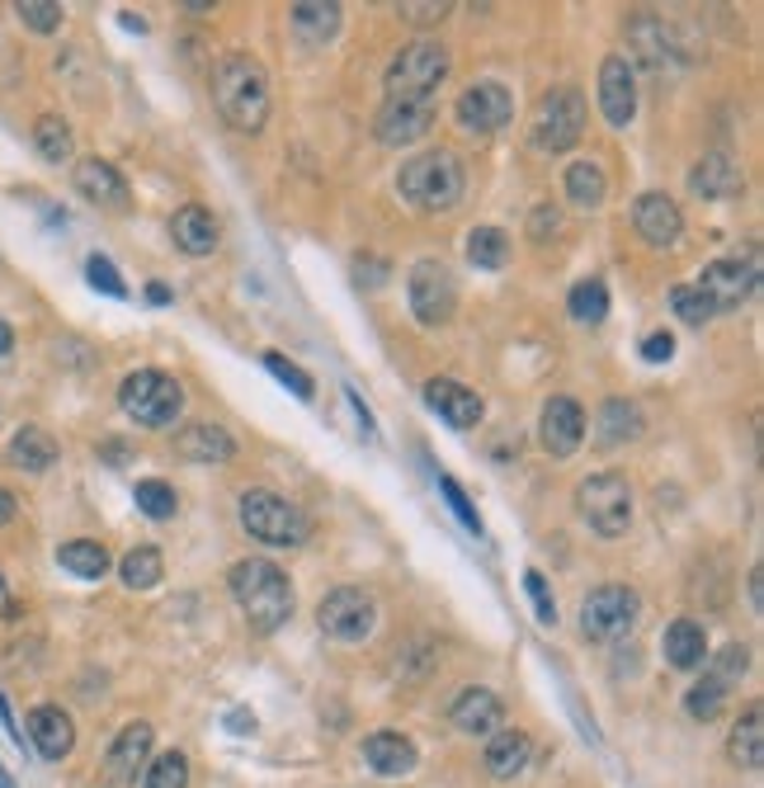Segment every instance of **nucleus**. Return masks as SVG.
I'll return each mask as SVG.
<instances>
[{"label": "nucleus", "mask_w": 764, "mask_h": 788, "mask_svg": "<svg viewBox=\"0 0 764 788\" xmlns=\"http://www.w3.org/2000/svg\"><path fill=\"white\" fill-rule=\"evenodd\" d=\"M212 104L237 133H260L270 118V76L251 52H222L212 66Z\"/></svg>", "instance_id": "1"}, {"label": "nucleus", "mask_w": 764, "mask_h": 788, "mask_svg": "<svg viewBox=\"0 0 764 788\" xmlns=\"http://www.w3.org/2000/svg\"><path fill=\"white\" fill-rule=\"evenodd\" d=\"M227 581H232L241 614L251 619L255 633H279L293 619V586L270 557H245V563L232 567Z\"/></svg>", "instance_id": "2"}, {"label": "nucleus", "mask_w": 764, "mask_h": 788, "mask_svg": "<svg viewBox=\"0 0 764 788\" xmlns=\"http://www.w3.org/2000/svg\"><path fill=\"white\" fill-rule=\"evenodd\" d=\"M468 175L453 151H420L397 170V195L420 213H449L463 203Z\"/></svg>", "instance_id": "3"}, {"label": "nucleus", "mask_w": 764, "mask_h": 788, "mask_svg": "<svg viewBox=\"0 0 764 788\" xmlns=\"http://www.w3.org/2000/svg\"><path fill=\"white\" fill-rule=\"evenodd\" d=\"M241 529L255 543H264V548H302L312 538V519L289 496L255 486V492L241 496Z\"/></svg>", "instance_id": "4"}, {"label": "nucleus", "mask_w": 764, "mask_h": 788, "mask_svg": "<svg viewBox=\"0 0 764 788\" xmlns=\"http://www.w3.org/2000/svg\"><path fill=\"white\" fill-rule=\"evenodd\" d=\"M118 407L128 411L137 425H147V430H166L180 420L185 411V388L175 382L170 374L161 369H137L123 378V388H118Z\"/></svg>", "instance_id": "5"}, {"label": "nucleus", "mask_w": 764, "mask_h": 788, "mask_svg": "<svg viewBox=\"0 0 764 788\" xmlns=\"http://www.w3.org/2000/svg\"><path fill=\"white\" fill-rule=\"evenodd\" d=\"M449 76V52L435 39H416L406 43L393 66H387V99H435V91Z\"/></svg>", "instance_id": "6"}, {"label": "nucleus", "mask_w": 764, "mask_h": 788, "mask_svg": "<svg viewBox=\"0 0 764 788\" xmlns=\"http://www.w3.org/2000/svg\"><path fill=\"white\" fill-rule=\"evenodd\" d=\"M576 511L599 538H624L632 524V492L618 472H595L576 486Z\"/></svg>", "instance_id": "7"}, {"label": "nucleus", "mask_w": 764, "mask_h": 788, "mask_svg": "<svg viewBox=\"0 0 764 788\" xmlns=\"http://www.w3.org/2000/svg\"><path fill=\"white\" fill-rule=\"evenodd\" d=\"M585 133V95L576 85L547 91L538 114H533V147L538 151H572Z\"/></svg>", "instance_id": "8"}, {"label": "nucleus", "mask_w": 764, "mask_h": 788, "mask_svg": "<svg viewBox=\"0 0 764 788\" xmlns=\"http://www.w3.org/2000/svg\"><path fill=\"white\" fill-rule=\"evenodd\" d=\"M637 609H642V600L632 586H599L580 600V633L590 642H618L632 633Z\"/></svg>", "instance_id": "9"}, {"label": "nucleus", "mask_w": 764, "mask_h": 788, "mask_svg": "<svg viewBox=\"0 0 764 788\" xmlns=\"http://www.w3.org/2000/svg\"><path fill=\"white\" fill-rule=\"evenodd\" d=\"M316 623H322V633L335 642H364L373 628H378V605H373L368 590L341 586L316 605Z\"/></svg>", "instance_id": "10"}, {"label": "nucleus", "mask_w": 764, "mask_h": 788, "mask_svg": "<svg viewBox=\"0 0 764 788\" xmlns=\"http://www.w3.org/2000/svg\"><path fill=\"white\" fill-rule=\"evenodd\" d=\"M406 297H411V312L420 326H443L458 307L453 270L443 260H420V265H411V279H406Z\"/></svg>", "instance_id": "11"}, {"label": "nucleus", "mask_w": 764, "mask_h": 788, "mask_svg": "<svg viewBox=\"0 0 764 788\" xmlns=\"http://www.w3.org/2000/svg\"><path fill=\"white\" fill-rule=\"evenodd\" d=\"M453 114H458V124H463V133L491 137L514 118V99H510V91L501 81H477V85H468V91L458 95Z\"/></svg>", "instance_id": "12"}, {"label": "nucleus", "mask_w": 764, "mask_h": 788, "mask_svg": "<svg viewBox=\"0 0 764 788\" xmlns=\"http://www.w3.org/2000/svg\"><path fill=\"white\" fill-rule=\"evenodd\" d=\"M435 99H383L373 133H378L383 147H411L435 128Z\"/></svg>", "instance_id": "13"}, {"label": "nucleus", "mask_w": 764, "mask_h": 788, "mask_svg": "<svg viewBox=\"0 0 764 788\" xmlns=\"http://www.w3.org/2000/svg\"><path fill=\"white\" fill-rule=\"evenodd\" d=\"M599 109L614 128H628L637 118V72L628 57H604L599 66Z\"/></svg>", "instance_id": "14"}, {"label": "nucleus", "mask_w": 764, "mask_h": 788, "mask_svg": "<svg viewBox=\"0 0 764 788\" xmlns=\"http://www.w3.org/2000/svg\"><path fill=\"white\" fill-rule=\"evenodd\" d=\"M151 742H156V732H151V723H128L114 737V746H109V756H104V779L109 784H137V775L147 769V760H151Z\"/></svg>", "instance_id": "15"}, {"label": "nucleus", "mask_w": 764, "mask_h": 788, "mask_svg": "<svg viewBox=\"0 0 764 788\" xmlns=\"http://www.w3.org/2000/svg\"><path fill=\"white\" fill-rule=\"evenodd\" d=\"M538 440L543 449L553 453V459H572L585 440V411L576 407L572 397H553L543 407V420H538Z\"/></svg>", "instance_id": "16"}, {"label": "nucleus", "mask_w": 764, "mask_h": 788, "mask_svg": "<svg viewBox=\"0 0 764 788\" xmlns=\"http://www.w3.org/2000/svg\"><path fill=\"white\" fill-rule=\"evenodd\" d=\"M694 288L708 297V303H713V312L741 307L745 297H751V288H755V270L741 265V260H713V265L699 274Z\"/></svg>", "instance_id": "17"}, {"label": "nucleus", "mask_w": 764, "mask_h": 788, "mask_svg": "<svg viewBox=\"0 0 764 788\" xmlns=\"http://www.w3.org/2000/svg\"><path fill=\"white\" fill-rule=\"evenodd\" d=\"M425 401H430V411H439L453 430H477L482 425V416H486L482 397H477L472 388H463V382H453V378H430L425 382Z\"/></svg>", "instance_id": "18"}, {"label": "nucleus", "mask_w": 764, "mask_h": 788, "mask_svg": "<svg viewBox=\"0 0 764 788\" xmlns=\"http://www.w3.org/2000/svg\"><path fill=\"white\" fill-rule=\"evenodd\" d=\"M364 760L378 769L383 779H401V775H411V769L420 765V750H416L411 737L383 727V732H368V737H364Z\"/></svg>", "instance_id": "19"}, {"label": "nucleus", "mask_w": 764, "mask_h": 788, "mask_svg": "<svg viewBox=\"0 0 764 788\" xmlns=\"http://www.w3.org/2000/svg\"><path fill=\"white\" fill-rule=\"evenodd\" d=\"M632 227L642 232V241L647 246H674L680 241V232H684V218H680V208H674V199H666V195H642L637 199V208H632Z\"/></svg>", "instance_id": "20"}, {"label": "nucleus", "mask_w": 764, "mask_h": 788, "mask_svg": "<svg viewBox=\"0 0 764 788\" xmlns=\"http://www.w3.org/2000/svg\"><path fill=\"white\" fill-rule=\"evenodd\" d=\"M76 189L91 203H100V208H109V213H123L128 208V180L118 175V166H109V161H100V156H85V161L76 166Z\"/></svg>", "instance_id": "21"}, {"label": "nucleus", "mask_w": 764, "mask_h": 788, "mask_svg": "<svg viewBox=\"0 0 764 788\" xmlns=\"http://www.w3.org/2000/svg\"><path fill=\"white\" fill-rule=\"evenodd\" d=\"M501 717H505L501 698H495L491 690H482V685L463 690L453 698V708H449V723L458 732H468V737H491V732H501Z\"/></svg>", "instance_id": "22"}, {"label": "nucleus", "mask_w": 764, "mask_h": 788, "mask_svg": "<svg viewBox=\"0 0 764 788\" xmlns=\"http://www.w3.org/2000/svg\"><path fill=\"white\" fill-rule=\"evenodd\" d=\"M29 742L43 760H66L71 746H76V727L57 704H39L29 713Z\"/></svg>", "instance_id": "23"}, {"label": "nucleus", "mask_w": 764, "mask_h": 788, "mask_svg": "<svg viewBox=\"0 0 764 788\" xmlns=\"http://www.w3.org/2000/svg\"><path fill=\"white\" fill-rule=\"evenodd\" d=\"M528 756H533V742L520 727H501L486 737V769L495 779H520L528 769Z\"/></svg>", "instance_id": "24"}, {"label": "nucleus", "mask_w": 764, "mask_h": 788, "mask_svg": "<svg viewBox=\"0 0 764 788\" xmlns=\"http://www.w3.org/2000/svg\"><path fill=\"white\" fill-rule=\"evenodd\" d=\"M741 185H745L741 166L726 151H708L694 166V175H689V189H694L699 199H732V195H741Z\"/></svg>", "instance_id": "25"}, {"label": "nucleus", "mask_w": 764, "mask_h": 788, "mask_svg": "<svg viewBox=\"0 0 764 788\" xmlns=\"http://www.w3.org/2000/svg\"><path fill=\"white\" fill-rule=\"evenodd\" d=\"M170 237H175V246H180L185 255H212L218 251V222H212V213L199 208V203H185L180 213L170 218Z\"/></svg>", "instance_id": "26"}, {"label": "nucleus", "mask_w": 764, "mask_h": 788, "mask_svg": "<svg viewBox=\"0 0 764 788\" xmlns=\"http://www.w3.org/2000/svg\"><path fill=\"white\" fill-rule=\"evenodd\" d=\"M175 453L189 463H232L237 459V440L222 425H189L175 440Z\"/></svg>", "instance_id": "27"}, {"label": "nucleus", "mask_w": 764, "mask_h": 788, "mask_svg": "<svg viewBox=\"0 0 764 788\" xmlns=\"http://www.w3.org/2000/svg\"><path fill=\"white\" fill-rule=\"evenodd\" d=\"M666 661L674 665V671H699V665L708 661V633H703V623L674 619V623L666 628Z\"/></svg>", "instance_id": "28"}, {"label": "nucleus", "mask_w": 764, "mask_h": 788, "mask_svg": "<svg viewBox=\"0 0 764 788\" xmlns=\"http://www.w3.org/2000/svg\"><path fill=\"white\" fill-rule=\"evenodd\" d=\"M726 756H732L736 769H760V760H764V708L760 704L741 713V723L732 727V737H726Z\"/></svg>", "instance_id": "29"}, {"label": "nucleus", "mask_w": 764, "mask_h": 788, "mask_svg": "<svg viewBox=\"0 0 764 788\" xmlns=\"http://www.w3.org/2000/svg\"><path fill=\"white\" fill-rule=\"evenodd\" d=\"M10 463H14V467H24V472H48L52 463H57V440H52L48 430H39V425L14 430V440H10Z\"/></svg>", "instance_id": "30"}, {"label": "nucleus", "mask_w": 764, "mask_h": 788, "mask_svg": "<svg viewBox=\"0 0 764 788\" xmlns=\"http://www.w3.org/2000/svg\"><path fill=\"white\" fill-rule=\"evenodd\" d=\"M642 430H647V420H642V407H637V401L614 397V401H604L599 407V440L604 444H628Z\"/></svg>", "instance_id": "31"}, {"label": "nucleus", "mask_w": 764, "mask_h": 788, "mask_svg": "<svg viewBox=\"0 0 764 788\" xmlns=\"http://www.w3.org/2000/svg\"><path fill=\"white\" fill-rule=\"evenodd\" d=\"M57 563L71 571V576H81V581H100L104 571H109V548L95 538H71L57 548Z\"/></svg>", "instance_id": "32"}, {"label": "nucleus", "mask_w": 764, "mask_h": 788, "mask_svg": "<svg viewBox=\"0 0 764 788\" xmlns=\"http://www.w3.org/2000/svg\"><path fill=\"white\" fill-rule=\"evenodd\" d=\"M566 199H572L576 208H595L609 199V180H604L599 161H572L566 166Z\"/></svg>", "instance_id": "33"}, {"label": "nucleus", "mask_w": 764, "mask_h": 788, "mask_svg": "<svg viewBox=\"0 0 764 788\" xmlns=\"http://www.w3.org/2000/svg\"><path fill=\"white\" fill-rule=\"evenodd\" d=\"M118 576H123V586H128V590H151V586H161L166 563H161V553L142 543V548H133V553L118 563Z\"/></svg>", "instance_id": "34"}, {"label": "nucleus", "mask_w": 764, "mask_h": 788, "mask_svg": "<svg viewBox=\"0 0 764 788\" xmlns=\"http://www.w3.org/2000/svg\"><path fill=\"white\" fill-rule=\"evenodd\" d=\"M289 20L307 43H326V39H335V29H341V6H307V0H302V6L289 10Z\"/></svg>", "instance_id": "35"}, {"label": "nucleus", "mask_w": 764, "mask_h": 788, "mask_svg": "<svg viewBox=\"0 0 764 788\" xmlns=\"http://www.w3.org/2000/svg\"><path fill=\"white\" fill-rule=\"evenodd\" d=\"M468 260L477 270H501L510 260V237L501 227H472L468 232Z\"/></svg>", "instance_id": "36"}, {"label": "nucleus", "mask_w": 764, "mask_h": 788, "mask_svg": "<svg viewBox=\"0 0 764 788\" xmlns=\"http://www.w3.org/2000/svg\"><path fill=\"white\" fill-rule=\"evenodd\" d=\"M566 307H572V317L585 322V326H599L609 317V288H604V279H580L566 297Z\"/></svg>", "instance_id": "37"}, {"label": "nucleus", "mask_w": 764, "mask_h": 788, "mask_svg": "<svg viewBox=\"0 0 764 788\" xmlns=\"http://www.w3.org/2000/svg\"><path fill=\"white\" fill-rule=\"evenodd\" d=\"M33 143H39V151L48 156L52 166L71 161V128H66V118H57V114H43L39 124H33Z\"/></svg>", "instance_id": "38"}, {"label": "nucleus", "mask_w": 764, "mask_h": 788, "mask_svg": "<svg viewBox=\"0 0 764 788\" xmlns=\"http://www.w3.org/2000/svg\"><path fill=\"white\" fill-rule=\"evenodd\" d=\"M142 788H189V760L180 750H166V756L147 760L142 769Z\"/></svg>", "instance_id": "39"}, {"label": "nucleus", "mask_w": 764, "mask_h": 788, "mask_svg": "<svg viewBox=\"0 0 764 788\" xmlns=\"http://www.w3.org/2000/svg\"><path fill=\"white\" fill-rule=\"evenodd\" d=\"M137 511L147 515V519H170L175 511H180V501H175V486H166V482H156V477H147V482H137Z\"/></svg>", "instance_id": "40"}, {"label": "nucleus", "mask_w": 764, "mask_h": 788, "mask_svg": "<svg viewBox=\"0 0 764 788\" xmlns=\"http://www.w3.org/2000/svg\"><path fill=\"white\" fill-rule=\"evenodd\" d=\"M722 704H726V685H718L713 675H703L699 685L684 694V708H689V717H699V723H713Z\"/></svg>", "instance_id": "41"}, {"label": "nucleus", "mask_w": 764, "mask_h": 788, "mask_svg": "<svg viewBox=\"0 0 764 788\" xmlns=\"http://www.w3.org/2000/svg\"><path fill=\"white\" fill-rule=\"evenodd\" d=\"M670 307H674V317H680L684 326H703V322H713L718 312L713 303L694 288V284H680V288H670Z\"/></svg>", "instance_id": "42"}, {"label": "nucleus", "mask_w": 764, "mask_h": 788, "mask_svg": "<svg viewBox=\"0 0 764 788\" xmlns=\"http://www.w3.org/2000/svg\"><path fill=\"white\" fill-rule=\"evenodd\" d=\"M632 43L642 48V62L651 66V72H666V57H670V48H666V33L656 29L651 20H637V24H632Z\"/></svg>", "instance_id": "43"}, {"label": "nucleus", "mask_w": 764, "mask_h": 788, "mask_svg": "<svg viewBox=\"0 0 764 788\" xmlns=\"http://www.w3.org/2000/svg\"><path fill=\"white\" fill-rule=\"evenodd\" d=\"M745 671H751V652H745V647H722V652L713 656V665H708V675H713L718 685H726V690H732Z\"/></svg>", "instance_id": "44"}, {"label": "nucleus", "mask_w": 764, "mask_h": 788, "mask_svg": "<svg viewBox=\"0 0 764 788\" xmlns=\"http://www.w3.org/2000/svg\"><path fill=\"white\" fill-rule=\"evenodd\" d=\"M264 369H270V374H274V378L283 382V388H293V397H302V401H307V397L316 392V382H312L307 374H302V369H297L293 359L274 355V349H270V355H264Z\"/></svg>", "instance_id": "45"}, {"label": "nucleus", "mask_w": 764, "mask_h": 788, "mask_svg": "<svg viewBox=\"0 0 764 788\" xmlns=\"http://www.w3.org/2000/svg\"><path fill=\"white\" fill-rule=\"evenodd\" d=\"M14 14L33 29V33H52V29H62V6H52V0H20L14 6Z\"/></svg>", "instance_id": "46"}, {"label": "nucleus", "mask_w": 764, "mask_h": 788, "mask_svg": "<svg viewBox=\"0 0 764 788\" xmlns=\"http://www.w3.org/2000/svg\"><path fill=\"white\" fill-rule=\"evenodd\" d=\"M85 274H91V284H95L100 293H109V297H128V284H123L118 270H114L104 255H91V260H85Z\"/></svg>", "instance_id": "47"}, {"label": "nucleus", "mask_w": 764, "mask_h": 788, "mask_svg": "<svg viewBox=\"0 0 764 788\" xmlns=\"http://www.w3.org/2000/svg\"><path fill=\"white\" fill-rule=\"evenodd\" d=\"M524 586L533 595V609H538V623H557V600H553V590H547V576L524 571Z\"/></svg>", "instance_id": "48"}, {"label": "nucleus", "mask_w": 764, "mask_h": 788, "mask_svg": "<svg viewBox=\"0 0 764 788\" xmlns=\"http://www.w3.org/2000/svg\"><path fill=\"white\" fill-rule=\"evenodd\" d=\"M439 492H443V496H449V505H453V515H458V519H463V524H468V529H472V534H482V515H477V511H472V501H468V492H463V486H458L453 477H439Z\"/></svg>", "instance_id": "49"}, {"label": "nucleus", "mask_w": 764, "mask_h": 788, "mask_svg": "<svg viewBox=\"0 0 764 788\" xmlns=\"http://www.w3.org/2000/svg\"><path fill=\"white\" fill-rule=\"evenodd\" d=\"M449 10H453L449 0H439V6H416V0H406V6H397V14L401 20H411V24H439Z\"/></svg>", "instance_id": "50"}, {"label": "nucleus", "mask_w": 764, "mask_h": 788, "mask_svg": "<svg viewBox=\"0 0 764 788\" xmlns=\"http://www.w3.org/2000/svg\"><path fill=\"white\" fill-rule=\"evenodd\" d=\"M670 355H674V336H670V330H651V336L642 340V359L647 364H670Z\"/></svg>", "instance_id": "51"}, {"label": "nucleus", "mask_w": 764, "mask_h": 788, "mask_svg": "<svg viewBox=\"0 0 764 788\" xmlns=\"http://www.w3.org/2000/svg\"><path fill=\"white\" fill-rule=\"evenodd\" d=\"M562 218H557V208L553 203H543V208H533V222H528V232L533 241H547V232H557Z\"/></svg>", "instance_id": "52"}, {"label": "nucleus", "mask_w": 764, "mask_h": 788, "mask_svg": "<svg viewBox=\"0 0 764 788\" xmlns=\"http://www.w3.org/2000/svg\"><path fill=\"white\" fill-rule=\"evenodd\" d=\"M14 511H20V501H14V492H6V486H0V524H10Z\"/></svg>", "instance_id": "53"}, {"label": "nucleus", "mask_w": 764, "mask_h": 788, "mask_svg": "<svg viewBox=\"0 0 764 788\" xmlns=\"http://www.w3.org/2000/svg\"><path fill=\"white\" fill-rule=\"evenodd\" d=\"M14 349V330H10V322H0V359H6Z\"/></svg>", "instance_id": "54"}, {"label": "nucleus", "mask_w": 764, "mask_h": 788, "mask_svg": "<svg viewBox=\"0 0 764 788\" xmlns=\"http://www.w3.org/2000/svg\"><path fill=\"white\" fill-rule=\"evenodd\" d=\"M760 581H764V571L755 567V571H751V605H755V609H760V590H764Z\"/></svg>", "instance_id": "55"}, {"label": "nucleus", "mask_w": 764, "mask_h": 788, "mask_svg": "<svg viewBox=\"0 0 764 788\" xmlns=\"http://www.w3.org/2000/svg\"><path fill=\"white\" fill-rule=\"evenodd\" d=\"M147 297H151V303H170V293H166L161 284H151V288H147Z\"/></svg>", "instance_id": "56"}, {"label": "nucleus", "mask_w": 764, "mask_h": 788, "mask_svg": "<svg viewBox=\"0 0 764 788\" xmlns=\"http://www.w3.org/2000/svg\"><path fill=\"white\" fill-rule=\"evenodd\" d=\"M0 595H6V576H0Z\"/></svg>", "instance_id": "57"}]
</instances>
